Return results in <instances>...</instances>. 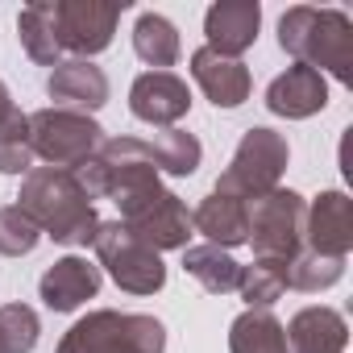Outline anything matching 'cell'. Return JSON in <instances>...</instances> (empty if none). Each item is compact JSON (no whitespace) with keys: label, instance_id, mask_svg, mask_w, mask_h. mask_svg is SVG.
Wrapping results in <instances>:
<instances>
[{"label":"cell","instance_id":"6da1fadb","mask_svg":"<svg viewBox=\"0 0 353 353\" xmlns=\"http://www.w3.org/2000/svg\"><path fill=\"white\" fill-rule=\"evenodd\" d=\"M17 208L42 229V237H50L59 245H92V237L100 229V216H96L88 192L79 188L75 170L34 166L30 174H21Z\"/></svg>","mask_w":353,"mask_h":353},{"label":"cell","instance_id":"7a4b0ae2","mask_svg":"<svg viewBox=\"0 0 353 353\" xmlns=\"http://www.w3.org/2000/svg\"><path fill=\"white\" fill-rule=\"evenodd\" d=\"M279 46L312 67V71H328L336 83H353V21L341 9H312V5H295L279 17Z\"/></svg>","mask_w":353,"mask_h":353},{"label":"cell","instance_id":"3957f363","mask_svg":"<svg viewBox=\"0 0 353 353\" xmlns=\"http://www.w3.org/2000/svg\"><path fill=\"white\" fill-rule=\"evenodd\" d=\"M112 200L121 208V225L141 245H150L154 254L188 250V241H192V212L174 192L162 188V179H145V183L112 196Z\"/></svg>","mask_w":353,"mask_h":353},{"label":"cell","instance_id":"277c9868","mask_svg":"<svg viewBox=\"0 0 353 353\" xmlns=\"http://www.w3.org/2000/svg\"><path fill=\"white\" fill-rule=\"evenodd\" d=\"M54 353H166V324L141 312H88L75 320Z\"/></svg>","mask_w":353,"mask_h":353},{"label":"cell","instance_id":"5b68a950","mask_svg":"<svg viewBox=\"0 0 353 353\" xmlns=\"http://www.w3.org/2000/svg\"><path fill=\"white\" fill-rule=\"evenodd\" d=\"M287 162H291L287 137L266 129V125H254L241 133V141H237V150H233V158H229V166H225V174L216 179L212 192L250 204V200L279 188V179L287 174Z\"/></svg>","mask_w":353,"mask_h":353},{"label":"cell","instance_id":"8992f818","mask_svg":"<svg viewBox=\"0 0 353 353\" xmlns=\"http://www.w3.org/2000/svg\"><path fill=\"white\" fill-rule=\"evenodd\" d=\"M30 145H34V158H42L46 166L75 170L104 145V129L88 112L38 108L30 112Z\"/></svg>","mask_w":353,"mask_h":353},{"label":"cell","instance_id":"52a82bcc","mask_svg":"<svg viewBox=\"0 0 353 353\" xmlns=\"http://www.w3.org/2000/svg\"><path fill=\"white\" fill-rule=\"evenodd\" d=\"M250 216V237L245 245H254V258H274V262H291L303 250V216H307V200L291 188H274L258 200L245 204Z\"/></svg>","mask_w":353,"mask_h":353},{"label":"cell","instance_id":"ba28073f","mask_svg":"<svg viewBox=\"0 0 353 353\" xmlns=\"http://www.w3.org/2000/svg\"><path fill=\"white\" fill-rule=\"evenodd\" d=\"M92 250L100 258V266L112 274V283L129 295H154L166 287V266L162 254H154L150 245H141L121 221H100Z\"/></svg>","mask_w":353,"mask_h":353},{"label":"cell","instance_id":"9c48e42d","mask_svg":"<svg viewBox=\"0 0 353 353\" xmlns=\"http://www.w3.org/2000/svg\"><path fill=\"white\" fill-rule=\"evenodd\" d=\"M129 5H100V0H54V38L71 59H92L112 46L117 21Z\"/></svg>","mask_w":353,"mask_h":353},{"label":"cell","instance_id":"30bf717a","mask_svg":"<svg viewBox=\"0 0 353 353\" xmlns=\"http://www.w3.org/2000/svg\"><path fill=\"white\" fill-rule=\"evenodd\" d=\"M192 108V88L174 71H145L129 88V112L154 129H174Z\"/></svg>","mask_w":353,"mask_h":353},{"label":"cell","instance_id":"8fae6325","mask_svg":"<svg viewBox=\"0 0 353 353\" xmlns=\"http://www.w3.org/2000/svg\"><path fill=\"white\" fill-rule=\"evenodd\" d=\"M303 250L324 258H349L353 250V200L345 192H320L303 216Z\"/></svg>","mask_w":353,"mask_h":353},{"label":"cell","instance_id":"7c38bea8","mask_svg":"<svg viewBox=\"0 0 353 353\" xmlns=\"http://www.w3.org/2000/svg\"><path fill=\"white\" fill-rule=\"evenodd\" d=\"M262 30V5L258 0H216L204 13V46L225 54V59H241Z\"/></svg>","mask_w":353,"mask_h":353},{"label":"cell","instance_id":"4fadbf2b","mask_svg":"<svg viewBox=\"0 0 353 353\" xmlns=\"http://www.w3.org/2000/svg\"><path fill=\"white\" fill-rule=\"evenodd\" d=\"M46 96L54 100V108H71V112L92 117L108 104V75L92 59H63L46 79Z\"/></svg>","mask_w":353,"mask_h":353},{"label":"cell","instance_id":"5bb4252c","mask_svg":"<svg viewBox=\"0 0 353 353\" xmlns=\"http://www.w3.org/2000/svg\"><path fill=\"white\" fill-rule=\"evenodd\" d=\"M266 108L274 117H287V121H307L316 112L328 108V79L303 63L287 67L279 79H270L266 88Z\"/></svg>","mask_w":353,"mask_h":353},{"label":"cell","instance_id":"9a60e30c","mask_svg":"<svg viewBox=\"0 0 353 353\" xmlns=\"http://www.w3.org/2000/svg\"><path fill=\"white\" fill-rule=\"evenodd\" d=\"M192 79L200 83V92L216 104V108H241L254 92V79H250V67L241 59H225L208 46H200L192 54Z\"/></svg>","mask_w":353,"mask_h":353},{"label":"cell","instance_id":"2e32d148","mask_svg":"<svg viewBox=\"0 0 353 353\" xmlns=\"http://www.w3.org/2000/svg\"><path fill=\"white\" fill-rule=\"evenodd\" d=\"M38 295H42V303L50 312H75L79 303H88V299L100 295V266L88 262V258H79V254H67V258H59L42 274Z\"/></svg>","mask_w":353,"mask_h":353},{"label":"cell","instance_id":"e0dca14e","mask_svg":"<svg viewBox=\"0 0 353 353\" xmlns=\"http://www.w3.org/2000/svg\"><path fill=\"white\" fill-rule=\"evenodd\" d=\"M287 332V349L291 353H345L349 349V324L336 307L312 303L299 307L291 316V324H283Z\"/></svg>","mask_w":353,"mask_h":353},{"label":"cell","instance_id":"ac0fdd59","mask_svg":"<svg viewBox=\"0 0 353 353\" xmlns=\"http://www.w3.org/2000/svg\"><path fill=\"white\" fill-rule=\"evenodd\" d=\"M192 229L204 233L208 245H216V250H237V245H245V237H250L245 200L208 192V196L200 200V208L192 212Z\"/></svg>","mask_w":353,"mask_h":353},{"label":"cell","instance_id":"d6986e66","mask_svg":"<svg viewBox=\"0 0 353 353\" xmlns=\"http://www.w3.org/2000/svg\"><path fill=\"white\" fill-rule=\"evenodd\" d=\"M229 353H291L283 320L266 307H245L229 324Z\"/></svg>","mask_w":353,"mask_h":353},{"label":"cell","instance_id":"ffe728a7","mask_svg":"<svg viewBox=\"0 0 353 353\" xmlns=\"http://www.w3.org/2000/svg\"><path fill=\"white\" fill-rule=\"evenodd\" d=\"M183 270L208 291V295H229L237 291L241 283V262L229 254V250H216V245H188L183 250Z\"/></svg>","mask_w":353,"mask_h":353},{"label":"cell","instance_id":"44dd1931","mask_svg":"<svg viewBox=\"0 0 353 353\" xmlns=\"http://www.w3.org/2000/svg\"><path fill=\"white\" fill-rule=\"evenodd\" d=\"M17 38H21V50L42 63V67H59L63 63V50H59V38H54V0H34L17 13Z\"/></svg>","mask_w":353,"mask_h":353},{"label":"cell","instance_id":"7402d4cb","mask_svg":"<svg viewBox=\"0 0 353 353\" xmlns=\"http://www.w3.org/2000/svg\"><path fill=\"white\" fill-rule=\"evenodd\" d=\"M179 30H174L162 13H141L133 26V54L141 63H150L154 71H166L179 63Z\"/></svg>","mask_w":353,"mask_h":353},{"label":"cell","instance_id":"603a6c76","mask_svg":"<svg viewBox=\"0 0 353 353\" xmlns=\"http://www.w3.org/2000/svg\"><path fill=\"white\" fill-rule=\"evenodd\" d=\"M145 150H150L158 174L166 170V174H179V179H183V174H196V166H200V158H204L200 137L188 133V129H158V133L145 141Z\"/></svg>","mask_w":353,"mask_h":353},{"label":"cell","instance_id":"cb8c5ba5","mask_svg":"<svg viewBox=\"0 0 353 353\" xmlns=\"http://www.w3.org/2000/svg\"><path fill=\"white\" fill-rule=\"evenodd\" d=\"M245 307H274L287 291V262L274 258H254L250 266H241V283H237Z\"/></svg>","mask_w":353,"mask_h":353},{"label":"cell","instance_id":"d4e9b609","mask_svg":"<svg viewBox=\"0 0 353 353\" xmlns=\"http://www.w3.org/2000/svg\"><path fill=\"white\" fill-rule=\"evenodd\" d=\"M34 145H30V117L21 108L0 117V174H30Z\"/></svg>","mask_w":353,"mask_h":353},{"label":"cell","instance_id":"484cf974","mask_svg":"<svg viewBox=\"0 0 353 353\" xmlns=\"http://www.w3.org/2000/svg\"><path fill=\"white\" fill-rule=\"evenodd\" d=\"M345 274V258H324V254H312V250H299L291 262H287V287L291 291H328L332 283H341Z\"/></svg>","mask_w":353,"mask_h":353},{"label":"cell","instance_id":"4316f807","mask_svg":"<svg viewBox=\"0 0 353 353\" xmlns=\"http://www.w3.org/2000/svg\"><path fill=\"white\" fill-rule=\"evenodd\" d=\"M38 312L30 303H5L0 307V353H34L38 345Z\"/></svg>","mask_w":353,"mask_h":353},{"label":"cell","instance_id":"83f0119b","mask_svg":"<svg viewBox=\"0 0 353 353\" xmlns=\"http://www.w3.org/2000/svg\"><path fill=\"white\" fill-rule=\"evenodd\" d=\"M38 241H42V229L17 204L0 208V254L5 258H26V254L38 250Z\"/></svg>","mask_w":353,"mask_h":353},{"label":"cell","instance_id":"f1b7e54d","mask_svg":"<svg viewBox=\"0 0 353 353\" xmlns=\"http://www.w3.org/2000/svg\"><path fill=\"white\" fill-rule=\"evenodd\" d=\"M17 104H13V96H9V88H5V79H0V117L5 112H13Z\"/></svg>","mask_w":353,"mask_h":353}]
</instances>
